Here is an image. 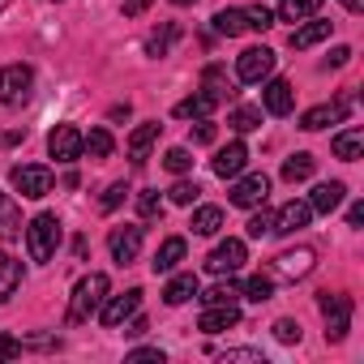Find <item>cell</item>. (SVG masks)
<instances>
[{
  "label": "cell",
  "mask_w": 364,
  "mask_h": 364,
  "mask_svg": "<svg viewBox=\"0 0 364 364\" xmlns=\"http://www.w3.org/2000/svg\"><path fill=\"white\" fill-rule=\"evenodd\" d=\"M60 249V219L56 215H35L26 223V253L31 262H52Z\"/></svg>",
  "instance_id": "6da1fadb"
},
{
  "label": "cell",
  "mask_w": 364,
  "mask_h": 364,
  "mask_svg": "<svg viewBox=\"0 0 364 364\" xmlns=\"http://www.w3.org/2000/svg\"><path fill=\"white\" fill-rule=\"evenodd\" d=\"M107 300V274L103 270H90L77 287H73V304H69V321H86L103 309Z\"/></svg>",
  "instance_id": "7a4b0ae2"
},
{
  "label": "cell",
  "mask_w": 364,
  "mask_h": 364,
  "mask_svg": "<svg viewBox=\"0 0 364 364\" xmlns=\"http://www.w3.org/2000/svg\"><path fill=\"white\" fill-rule=\"evenodd\" d=\"M31 90H35V69L31 65H5L0 69V103L5 107L31 103Z\"/></svg>",
  "instance_id": "3957f363"
},
{
  "label": "cell",
  "mask_w": 364,
  "mask_h": 364,
  "mask_svg": "<svg viewBox=\"0 0 364 364\" xmlns=\"http://www.w3.org/2000/svg\"><path fill=\"white\" fill-rule=\"evenodd\" d=\"M321 313H326V343H343L347 338V330H351V296H330V291H321Z\"/></svg>",
  "instance_id": "277c9868"
},
{
  "label": "cell",
  "mask_w": 364,
  "mask_h": 364,
  "mask_svg": "<svg viewBox=\"0 0 364 364\" xmlns=\"http://www.w3.org/2000/svg\"><path fill=\"white\" fill-rule=\"evenodd\" d=\"M52 185H56V176H52V167H43V163H22V167H14V189H18L22 198H31V202L48 198Z\"/></svg>",
  "instance_id": "5b68a950"
},
{
  "label": "cell",
  "mask_w": 364,
  "mask_h": 364,
  "mask_svg": "<svg viewBox=\"0 0 364 364\" xmlns=\"http://www.w3.org/2000/svg\"><path fill=\"white\" fill-rule=\"evenodd\" d=\"M313 266H317V253H313L309 245H300V249H287V253H279V257L270 262V279L296 283V279H309Z\"/></svg>",
  "instance_id": "8992f818"
},
{
  "label": "cell",
  "mask_w": 364,
  "mask_h": 364,
  "mask_svg": "<svg viewBox=\"0 0 364 364\" xmlns=\"http://www.w3.org/2000/svg\"><path fill=\"white\" fill-rule=\"evenodd\" d=\"M270 73H274V52H270V48H245V52H240V60H236V77H240V82H253V86H257V82H266Z\"/></svg>",
  "instance_id": "52a82bcc"
},
{
  "label": "cell",
  "mask_w": 364,
  "mask_h": 364,
  "mask_svg": "<svg viewBox=\"0 0 364 364\" xmlns=\"http://www.w3.org/2000/svg\"><path fill=\"white\" fill-rule=\"evenodd\" d=\"M137 309H141V287H129L124 296H107V300H103V309H99V317H103V326L120 330Z\"/></svg>",
  "instance_id": "ba28073f"
},
{
  "label": "cell",
  "mask_w": 364,
  "mask_h": 364,
  "mask_svg": "<svg viewBox=\"0 0 364 364\" xmlns=\"http://www.w3.org/2000/svg\"><path fill=\"white\" fill-rule=\"evenodd\" d=\"M266 193H270V180H266L262 171H253V176H236V185H232V206H245V210L266 206Z\"/></svg>",
  "instance_id": "9c48e42d"
},
{
  "label": "cell",
  "mask_w": 364,
  "mask_h": 364,
  "mask_svg": "<svg viewBox=\"0 0 364 364\" xmlns=\"http://www.w3.org/2000/svg\"><path fill=\"white\" fill-rule=\"evenodd\" d=\"M347 107H351V95H343L338 103H317V107H309V112L300 116V129H304V133H317V129H326V124H343V120H347Z\"/></svg>",
  "instance_id": "30bf717a"
},
{
  "label": "cell",
  "mask_w": 364,
  "mask_h": 364,
  "mask_svg": "<svg viewBox=\"0 0 364 364\" xmlns=\"http://www.w3.org/2000/svg\"><path fill=\"white\" fill-rule=\"evenodd\" d=\"M240 266H245V240H236V236H228L223 245H215V253L206 257V270L219 274V279L223 274H236Z\"/></svg>",
  "instance_id": "8fae6325"
},
{
  "label": "cell",
  "mask_w": 364,
  "mask_h": 364,
  "mask_svg": "<svg viewBox=\"0 0 364 364\" xmlns=\"http://www.w3.org/2000/svg\"><path fill=\"white\" fill-rule=\"evenodd\" d=\"M48 154H52L56 163H77V159H82V129H73V124L52 129V137H48Z\"/></svg>",
  "instance_id": "7c38bea8"
},
{
  "label": "cell",
  "mask_w": 364,
  "mask_h": 364,
  "mask_svg": "<svg viewBox=\"0 0 364 364\" xmlns=\"http://www.w3.org/2000/svg\"><path fill=\"white\" fill-rule=\"evenodd\" d=\"M262 107H266L270 116H287V112L296 107V90H291V82H287V77H266Z\"/></svg>",
  "instance_id": "4fadbf2b"
},
{
  "label": "cell",
  "mask_w": 364,
  "mask_h": 364,
  "mask_svg": "<svg viewBox=\"0 0 364 364\" xmlns=\"http://www.w3.org/2000/svg\"><path fill=\"white\" fill-rule=\"evenodd\" d=\"M309 219H313V206H309V202H287V206H279V210H274L270 232H274V236H291V232L309 228Z\"/></svg>",
  "instance_id": "5bb4252c"
},
{
  "label": "cell",
  "mask_w": 364,
  "mask_h": 364,
  "mask_svg": "<svg viewBox=\"0 0 364 364\" xmlns=\"http://www.w3.org/2000/svg\"><path fill=\"white\" fill-rule=\"evenodd\" d=\"M107 249H112V257H116L120 266H129V262L141 253V228H133V223H124V228H112V236H107Z\"/></svg>",
  "instance_id": "9a60e30c"
},
{
  "label": "cell",
  "mask_w": 364,
  "mask_h": 364,
  "mask_svg": "<svg viewBox=\"0 0 364 364\" xmlns=\"http://www.w3.org/2000/svg\"><path fill=\"white\" fill-rule=\"evenodd\" d=\"M210 167H215V176H223V180H236V176L249 167V150H245V141H232V146H223V150L210 159Z\"/></svg>",
  "instance_id": "2e32d148"
},
{
  "label": "cell",
  "mask_w": 364,
  "mask_h": 364,
  "mask_svg": "<svg viewBox=\"0 0 364 364\" xmlns=\"http://www.w3.org/2000/svg\"><path fill=\"white\" fill-rule=\"evenodd\" d=\"M236 321H240V309H236V304H206L198 330H206V334H223V330H232Z\"/></svg>",
  "instance_id": "e0dca14e"
},
{
  "label": "cell",
  "mask_w": 364,
  "mask_h": 364,
  "mask_svg": "<svg viewBox=\"0 0 364 364\" xmlns=\"http://www.w3.org/2000/svg\"><path fill=\"white\" fill-rule=\"evenodd\" d=\"M343 198H347V185H343V180H326V185L313 189L309 206H313V215H334V210L343 206Z\"/></svg>",
  "instance_id": "ac0fdd59"
},
{
  "label": "cell",
  "mask_w": 364,
  "mask_h": 364,
  "mask_svg": "<svg viewBox=\"0 0 364 364\" xmlns=\"http://www.w3.org/2000/svg\"><path fill=\"white\" fill-rule=\"evenodd\" d=\"M185 253H189V245H185V236H167L163 245H159V253H154V274H171L180 262H185Z\"/></svg>",
  "instance_id": "d6986e66"
},
{
  "label": "cell",
  "mask_w": 364,
  "mask_h": 364,
  "mask_svg": "<svg viewBox=\"0 0 364 364\" xmlns=\"http://www.w3.org/2000/svg\"><path fill=\"white\" fill-rule=\"evenodd\" d=\"M193 296H198V274H193V270L171 274L167 287H163V300H167V304H189Z\"/></svg>",
  "instance_id": "ffe728a7"
},
{
  "label": "cell",
  "mask_w": 364,
  "mask_h": 364,
  "mask_svg": "<svg viewBox=\"0 0 364 364\" xmlns=\"http://www.w3.org/2000/svg\"><path fill=\"white\" fill-rule=\"evenodd\" d=\"M330 150H334V159H343V163H355V159L364 154V129H343V133L330 141Z\"/></svg>",
  "instance_id": "44dd1931"
},
{
  "label": "cell",
  "mask_w": 364,
  "mask_h": 364,
  "mask_svg": "<svg viewBox=\"0 0 364 364\" xmlns=\"http://www.w3.org/2000/svg\"><path fill=\"white\" fill-rule=\"evenodd\" d=\"M321 39H330V22H313V18H304V26H296V31H291V48H296V52L317 48Z\"/></svg>",
  "instance_id": "7402d4cb"
},
{
  "label": "cell",
  "mask_w": 364,
  "mask_h": 364,
  "mask_svg": "<svg viewBox=\"0 0 364 364\" xmlns=\"http://www.w3.org/2000/svg\"><path fill=\"white\" fill-rule=\"evenodd\" d=\"M159 129H163L159 120H150V124H137V129H133V137H129V159H133V163H146V150L159 141Z\"/></svg>",
  "instance_id": "603a6c76"
},
{
  "label": "cell",
  "mask_w": 364,
  "mask_h": 364,
  "mask_svg": "<svg viewBox=\"0 0 364 364\" xmlns=\"http://www.w3.org/2000/svg\"><path fill=\"white\" fill-rule=\"evenodd\" d=\"M18 287H22V262H14L5 249H0V304H5Z\"/></svg>",
  "instance_id": "cb8c5ba5"
},
{
  "label": "cell",
  "mask_w": 364,
  "mask_h": 364,
  "mask_svg": "<svg viewBox=\"0 0 364 364\" xmlns=\"http://www.w3.org/2000/svg\"><path fill=\"white\" fill-rule=\"evenodd\" d=\"M202 90L215 99V103H228L236 90H232V82H228V69H219V65H210L206 73H202Z\"/></svg>",
  "instance_id": "d4e9b609"
},
{
  "label": "cell",
  "mask_w": 364,
  "mask_h": 364,
  "mask_svg": "<svg viewBox=\"0 0 364 364\" xmlns=\"http://www.w3.org/2000/svg\"><path fill=\"white\" fill-rule=\"evenodd\" d=\"M215 107H219V103H215V99L202 90V95H189V99H180V103H176V116H180V120H202V116H210Z\"/></svg>",
  "instance_id": "484cf974"
},
{
  "label": "cell",
  "mask_w": 364,
  "mask_h": 364,
  "mask_svg": "<svg viewBox=\"0 0 364 364\" xmlns=\"http://www.w3.org/2000/svg\"><path fill=\"white\" fill-rule=\"evenodd\" d=\"M176 39H180V26H176V22H167V26L150 31V35H146V56H154V60H159V56H167V48H171Z\"/></svg>",
  "instance_id": "4316f807"
},
{
  "label": "cell",
  "mask_w": 364,
  "mask_h": 364,
  "mask_svg": "<svg viewBox=\"0 0 364 364\" xmlns=\"http://www.w3.org/2000/svg\"><path fill=\"white\" fill-rule=\"evenodd\" d=\"M112 150H116V141H112L107 129H90V133H82V154H90V159H107Z\"/></svg>",
  "instance_id": "83f0119b"
},
{
  "label": "cell",
  "mask_w": 364,
  "mask_h": 364,
  "mask_svg": "<svg viewBox=\"0 0 364 364\" xmlns=\"http://www.w3.org/2000/svg\"><path fill=\"white\" fill-rule=\"evenodd\" d=\"M313 167H317V159L300 150V154H291V159L283 163V180H287V185H300V180H309V176H313Z\"/></svg>",
  "instance_id": "f1b7e54d"
},
{
  "label": "cell",
  "mask_w": 364,
  "mask_h": 364,
  "mask_svg": "<svg viewBox=\"0 0 364 364\" xmlns=\"http://www.w3.org/2000/svg\"><path fill=\"white\" fill-rule=\"evenodd\" d=\"M249 26H245V9H223V14H215V35H223V39H236V35H245Z\"/></svg>",
  "instance_id": "f546056e"
},
{
  "label": "cell",
  "mask_w": 364,
  "mask_h": 364,
  "mask_svg": "<svg viewBox=\"0 0 364 364\" xmlns=\"http://www.w3.org/2000/svg\"><path fill=\"white\" fill-rule=\"evenodd\" d=\"M189 228H193L198 236H215V232L223 228V210H219V206H198V210H193V223H189Z\"/></svg>",
  "instance_id": "4dcf8cb0"
},
{
  "label": "cell",
  "mask_w": 364,
  "mask_h": 364,
  "mask_svg": "<svg viewBox=\"0 0 364 364\" xmlns=\"http://www.w3.org/2000/svg\"><path fill=\"white\" fill-rule=\"evenodd\" d=\"M228 124H232L236 133H253V129H262V107H249V103H240V107H232Z\"/></svg>",
  "instance_id": "1f68e13d"
},
{
  "label": "cell",
  "mask_w": 364,
  "mask_h": 364,
  "mask_svg": "<svg viewBox=\"0 0 364 364\" xmlns=\"http://www.w3.org/2000/svg\"><path fill=\"white\" fill-rule=\"evenodd\" d=\"M0 236H22V215L9 193H0Z\"/></svg>",
  "instance_id": "d6a6232c"
},
{
  "label": "cell",
  "mask_w": 364,
  "mask_h": 364,
  "mask_svg": "<svg viewBox=\"0 0 364 364\" xmlns=\"http://www.w3.org/2000/svg\"><path fill=\"white\" fill-rule=\"evenodd\" d=\"M321 9V0H283L279 5V18L283 22H304V18H313Z\"/></svg>",
  "instance_id": "836d02e7"
},
{
  "label": "cell",
  "mask_w": 364,
  "mask_h": 364,
  "mask_svg": "<svg viewBox=\"0 0 364 364\" xmlns=\"http://www.w3.org/2000/svg\"><path fill=\"white\" fill-rule=\"evenodd\" d=\"M240 296L253 300V304H266V300L274 296V279H270V274H253V279L240 287Z\"/></svg>",
  "instance_id": "e575fe53"
},
{
  "label": "cell",
  "mask_w": 364,
  "mask_h": 364,
  "mask_svg": "<svg viewBox=\"0 0 364 364\" xmlns=\"http://www.w3.org/2000/svg\"><path fill=\"white\" fill-rule=\"evenodd\" d=\"M137 215H141L146 223L163 219V198H159V189H146V193H137Z\"/></svg>",
  "instance_id": "d590c367"
},
{
  "label": "cell",
  "mask_w": 364,
  "mask_h": 364,
  "mask_svg": "<svg viewBox=\"0 0 364 364\" xmlns=\"http://www.w3.org/2000/svg\"><path fill=\"white\" fill-rule=\"evenodd\" d=\"M240 300V287L232 283V274H228V283H215L206 296H202V304H236Z\"/></svg>",
  "instance_id": "8d00e7d4"
},
{
  "label": "cell",
  "mask_w": 364,
  "mask_h": 364,
  "mask_svg": "<svg viewBox=\"0 0 364 364\" xmlns=\"http://www.w3.org/2000/svg\"><path fill=\"white\" fill-rule=\"evenodd\" d=\"M167 198H171V202H176V206H193V202H198V198H202V189H198V185H193V180H176V185H171V189H167Z\"/></svg>",
  "instance_id": "74e56055"
},
{
  "label": "cell",
  "mask_w": 364,
  "mask_h": 364,
  "mask_svg": "<svg viewBox=\"0 0 364 364\" xmlns=\"http://www.w3.org/2000/svg\"><path fill=\"white\" fill-rule=\"evenodd\" d=\"M163 167H167V171H176V176H185V171L193 167V154H189L185 146H171V150L163 154Z\"/></svg>",
  "instance_id": "f35d334b"
},
{
  "label": "cell",
  "mask_w": 364,
  "mask_h": 364,
  "mask_svg": "<svg viewBox=\"0 0 364 364\" xmlns=\"http://www.w3.org/2000/svg\"><path fill=\"white\" fill-rule=\"evenodd\" d=\"M245 26H249V31H270V26H274V14H270L266 5H249V9H245Z\"/></svg>",
  "instance_id": "ab89813d"
},
{
  "label": "cell",
  "mask_w": 364,
  "mask_h": 364,
  "mask_svg": "<svg viewBox=\"0 0 364 364\" xmlns=\"http://www.w3.org/2000/svg\"><path fill=\"white\" fill-rule=\"evenodd\" d=\"M124 193H129V185H124V180H116V185H107V193H103V202H99V206H103V215H112V210H116V206L124 202Z\"/></svg>",
  "instance_id": "60d3db41"
},
{
  "label": "cell",
  "mask_w": 364,
  "mask_h": 364,
  "mask_svg": "<svg viewBox=\"0 0 364 364\" xmlns=\"http://www.w3.org/2000/svg\"><path fill=\"white\" fill-rule=\"evenodd\" d=\"M274 338H279V343H300V321L279 317V321H274Z\"/></svg>",
  "instance_id": "b9f144b4"
},
{
  "label": "cell",
  "mask_w": 364,
  "mask_h": 364,
  "mask_svg": "<svg viewBox=\"0 0 364 364\" xmlns=\"http://www.w3.org/2000/svg\"><path fill=\"white\" fill-rule=\"evenodd\" d=\"M189 137H193V146H210V141H215V124L202 116L198 124H189Z\"/></svg>",
  "instance_id": "7bdbcfd3"
},
{
  "label": "cell",
  "mask_w": 364,
  "mask_h": 364,
  "mask_svg": "<svg viewBox=\"0 0 364 364\" xmlns=\"http://www.w3.org/2000/svg\"><path fill=\"white\" fill-rule=\"evenodd\" d=\"M270 223H274V210H257V215L249 219V236H253V240H262V236L270 232Z\"/></svg>",
  "instance_id": "ee69618b"
},
{
  "label": "cell",
  "mask_w": 364,
  "mask_h": 364,
  "mask_svg": "<svg viewBox=\"0 0 364 364\" xmlns=\"http://www.w3.org/2000/svg\"><path fill=\"white\" fill-rule=\"evenodd\" d=\"M223 360H249V364H266V355H262V351H253V347H228V351H223Z\"/></svg>",
  "instance_id": "f6af8a7d"
},
{
  "label": "cell",
  "mask_w": 364,
  "mask_h": 364,
  "mask_svg": "<svg viewBox=\"0 0 364 364\" xmlns=\"http://www.w3.org/2000/svg\"><path fill=\"white\" fill-rule=\"evenodd\" d=\"M26 351V343L22 338H9V334H0V360H18Z\"/></svg>",
  "instance_id": "bcb514c9"
},
{
  "label": "cell",
  "mask_w": 364,
  "mask_h": 364,
  "mask_svg": "<svg viewBox=\"0 0 364 364\" xmlns=\"http://www.w3.org/2000/svg\"><path fill=\"white\" fill-rule=\"evenodd\" d=\"M129 360H133V364H141V360H150V364H163L167 355H163L159 347H137V351H129Z\"/></svg>",
  "instance_id": "7dc6e473"
},
{
  "label": "cell",
  "mask_w": 364,
  "mask_h": 364,
  "mask_svg": "<svg viewBox=\"0 0 364 364\" xmlns=\"http://www.w3.org/2000/svg\"><path fill=\"white\" fill-rule=\"evenodd\" d=\"M347 60H351V48H334V52L321 60V69H343Z\"/></svg>",
  "instance_id": "c3c4849f"
},
{
  "label": "cell",
  "mask_w": 364,
  "mask_h": 364,
  "mask_svg": "<svg viewBox=\"0 0 364 364\" xmlns=\"http://www.w3.org/2000/svg\"><path fill=\"white\" fill-rule=\"evenodd\" d=\"M146 9H150V0H124V18H137Z\"/></svg>",
  "instance_id": "681fc988"
},
{
  "label": "cell",
  "mask_w": 364,
  "mask_h": 364,
  "mask_svg": "<svg viewBox=\"0 0 364 364\" xmlns=\"http://www.w3.org/2000/svg\"><path fill=\"white\" fill-rule=\"evenodd\" d=\"M347 223H351V228H360V223H364V202H355V206L347 210Z\"/></svg>",
  "instance_id": "f907efd6"
},
{
  "label": "cell",
  "mask_w": 364,
  "mask_h": 364,
  "mask_svg": "<svg viewBox=\"0 0 364 364\" xmlns=\"http://www.w3.org/2000/svg\"><path fill=\"white\" fill-rule=\"evenodd\" d=\"M343 9L347 14H364V0H343Z\"/></svg>",
  "instance_id": "816d5d0a"
},
{
  "label": "cell",
  "mask_w": 364,
  "mask_h": 364,
  "mask_svg": "<svg viewBox=\"0 0 364 364\" xmlns=\"http://www.w3.org/2000/svg\"><path fill=\"white\" fill-rule=\"evenodd\" d=\"M171 5H180V9H185V5H198V0H171Z\"/></svg>",
  "instance_id": "f5cc1de1"
},
{
  "label": "cell",
  "mask_w": 364,
  "mask_h": 364,
  "mask_svg": "<svg viewBox=\"0 0 364 364\" xmlns=\"http://www.w3.org/2000/svg\"><path fill=\"white\" fill-rule=\"evenodd\" d=\"M5 5H9V0H0V9H5Z\"/></svg>",
  "instance_id": "db71d44e"
}]
</instances>
